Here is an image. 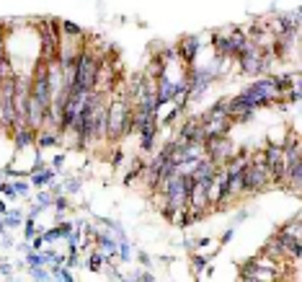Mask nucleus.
Instances as JSON below:
<instances>
[{
  "mask_svg": "<svg viewBox=\"0 0 302 282\" xmlns=\"http://www.w3.org/2000/svg\"><path fill=\"white\" fill-rule=\"evenodd\" d=\"M238 96H243L253 109H261V106H287L284 93H279L274 88V83L269 75H258L256 83H251L248 88H243Z\"/></svg>",
  "mask_w": 302,
  "mask_h": 282,
  "instance_id": "f257e3e1",
  "label": "nucleus"
},
{
  "mask_svg": "<svg viewBox=\"0 0 302 282\" xmlns=\"http://www.w3.org/2000/svg\"><path fill=\"white\" fill-rule=\"evenodd\" d=\"M269 186H271V173H269V166L264 163V153L253 150L243 173V194H261Z\"/></svg>",
  "mask_w": 302,
  "mask_h": 282,
  "instance_id": "f03ea898",
  "label": "nucleus"
},
{
  "mask_svg": "<svg viewBox=\"0 0 302 282\" xmlns=\"http://www.w3.org/2000/svg\"><path fill=\"white\" fill-rule=\"evenodd\" d=\"M235 148L232 145V140H230V135H217V137H207L204 140V156L217 166V168H222L230 158H232V153H235Z\"/></svg>",
  "mask_w": 302,
  "mask_h": 282,
  "instance_id": "7ed1b4c3",
  "label": "nucleus"
},
{
  "mask_svg": "<svg viewBox=\"0 0 302 282\" xmlns=\"http://www.w3.org/2000/svg\"><path fill=\"white\" fill-rule=\"evenodd\" d=\"M176 143H204L207 140V132H204V127L199 122V117H189L184 119L178 127H176Z\"/></svg>",
  "mask_w": 302,
  "mask_h": 282,
  "instance_id": "20e7f679",
  "label": "nucleus"
},
{
  "mask_svg": "<svg viewBox=\"0 0 302 282\" xmlns=\"http://www.w3.org/2000/svg\"><path fill=\"white\" fill-rule=\"evenodd\" d=\"M199 50H202V36H197V34L181 36V41L176 44V55H178V60H181L184 65H194Z\"/></svg>",
  "mask_w": 302,
  "mask_h": 282,
  "instance_id": "39448f33",
  "label": "nucleus"
},
{
  "mask_svg": "<svg viewBox=\"0 0 302 282\" xmlns=\"http://www.w3.org/2000/svg\"><path fill=\"white\" fill-rule=\"evenodd\" d=\"M11 137H13V143H16V150H26V148L36 145V129H31L26 122H24V124H16V127L11 129Z\"/></svg>",
  "mask_w": 302,
  "mask_h": 282,
  "instance_id": "423d86ee",
  "label": "nucleus"
},
{
  "mask_svg": "<svg viewBox=\"0 0 302 282\" xmlns=\"http://www.w3.org/2000/svg\"><path fill=\"white\" fill-rule=\"evenodd\" d=\"M227 39H230L232 60L238 57V55H243V52H246V50L251 47V39H248L246 29H240V26H232V29H230V34H227Z\"/></svg>",
  "mask_w": 302,
  "mask_h": 282,
  "instance_id": "0eeeda50",
  "label": "nucleus"
},
{
  "mask_svg": "<svg viewBox=\"0 0 302 282\" xmlns=\"http://www.w3.org/2000/svg\"><path fill=\"white\" fill-rule=\"evenodd\" d=\"M62 143V135L57 129H49V127H41L36 132V148H54Z\"/></svg>",
  "mask_w": 302,
  "mask_h": 282,
  "instance_id": "6e6552de",
  "label": "nucleus"
},
{
  "mask_svg": "<svg viewBox=\"0 0 302 282\" xmlns=\"http://www.w3.org/2000/svg\"><path fill=\"white\" fill-rule=\"evenodd\" d=\"M212 47H214V55L217 57H227V60H232V50H230V39H227V34H214L212 36Z\"/></svg>",
  "mask_w": 302,
  "mask_h": 282,
  "instance_id": "1a4fd4ad",
  "label": "nucleus"
},
{
  "mask_svg": "<svg viewBox=\"0 0 302 282\" xmlns=\"http://www.w3.org/2000/svg\"><path fill=\"white\" fill-rule=\"evenodd\" d=\"M57 176V171L54 168H39L36 173H31V184L34 186H47V184H52V179Z\"/></svg>",
  "mask_w": 302,
  "mask_h": 282,
  "instance_id": "9d476101",
  "label": "nucleus"
},
{
  "mask_svg": "<svg viewBox=\"0 0 302 282\" xmlns=\"http://www.w3.org/2000/svg\"><path fill=\"white\" fill-rule=\"evenodd\" d=\"M209 259H212V254H207V256L191 254V269H194V274L202 277V272H204V269H207V264H209Z\"/></svg>",
  "mask_w": 302,
  "mask_h": 282,
  "instance_id": "9b49d317",
  "label": "nucleus"
},
{
  "mask_svg": "<svg viewBox=\"0 0 302 282\" xmlns=\"http://www.w3.org/2000/svg\"><path fill=\"white\" fill-rule=\"evenodd\" d=\"M299 215H294V218L289 220V223H284L282 228H279V230H282V233H287V236H292V238H302V228H299Z\"/></svg>",
  "mask_w": 302,
  "mask_h": 282,
  "instance_id": "f8f14e48",
  "label": "nucleus"
},
{
  "mask_svg": "<svg viewBox=\"0 0 302 282\" xmlns=\"http://www.w3.org/2000/svg\"><path fill=\"white\" fill-rule=\"evenodd\" d=\"M0 220H3V225H6V230H8V228H18L21 223H24V215H21L18 210H13V212L0 215Z\"/></svg>",
  "mask_w": 302,
  "mask_h": 282,
  "instance_id": "ddd939ff",
  "label": "nucleus"
},
{
  "mask_svg": "<svg viewBox=\"0 0 302 282\" xmlns=\"http://www.w3.org/2000/svg\"><path fill=\"white\" fill-rule=\"evenodd\" d=\"M26 264L29 267H44L47 264V254L44 251H29L26 254Z\"/></svg>",
  "mask_w": 302,
  "mask_h": 282,
  "instance_id": "4468645a",
  "label": "nucleus"
},
{
  "mask_svg": "<svg viewBox=\"0 0 302 282\" xmlns=\"http://www.w3.org/2000/svg\"><path fill=\"white\" fill-rule=\"evenodd\" d=\"M103 262H106V256L96 249V251H91V259H88V269L91 272H101L103 269Z\"/></svg>",
  "mask_w": 302,
  "mask_h": 282,
  "instance_id": "2eb2a0df",
  "label": "nucleus"
},
{
  "mask_svg": "<svg viewBox=\"0 0 302 282\" xmlns=\"http://www.w3.org/2000/svg\"><path fill=\"white\" fill-rule=\"evenodd\" d=\"M52 274L57 277V279H65V282H73L75 277H73V272H70V267H54L52 269Z\"/></svg>",
  "mask_w": 302,
  "mask_h": 282,
  "instance_id": "dca6fc26",
  "label": "nucleus"
},
{
  "mask_svg": "<svg viewBox=\"0 0 302 282\" xmlns=\"http://www.w3.org/2000/svg\"><path fill=\"white\" fill-rule=\"evenodd\" d=\"M52 202H54V192H41L39 194V207H52Z\"/></svg>",
  "mask_w": 302,
  "mask_h": 282,
  "instance_id": "f3484780",
  "label": "nucleus"
},
{
  "mask_svg": "<svg viewBox=\"0 0 302 282\" xmlns=\"http://www.w3.org/2000/svg\"><path fill=\"white\" fill-rule=\"evenodd\" d=\"M13 192L18 194V197H26L29 194V181H13Z\"/></svg>",
  "mask_w": 302,
  "mask_h": 282,
  "instance_id": "a211bd4d",
  "label": "nucleus"
},
{
  "mask_svg": "<svg viewBox=\"0 0 302 282\" xmlns=\"http://www.w3.org/2000/svg\"><path fill=\"white\" fill-rule=\"evenodd\" d=\"M132 279H142V282H153L155 279V274L150 272V269H140V272H135V277Z\"/></svg>",
  "mask_w": 302,
  "mask_h": 282,
  "instance_id": "6ab92c4d",
  "label": "nucleus"
},
{
  "mask_svg": "<svg viewBox=\"0 0 302 282\" xmlns=\"http://www.w3.org/2000/svg\"><path fill=\"white\" fill-rule=\"evenodd\" d=\"M24 236H26V241H31V238L36 236V225H34V218L26 220V228H24Z\"/></svg>",
  "mask_w": 302,
  "mask_h": 282,
  "instance_id": "aec40b11",
  "label": "nucleus"
},
{
  "mask_svg": "<svg viewBox=\"0 0 302 282\" xmlns=\"http://www.w3.org/2000/svg\"><path fill=\"white\" fill-rule=\"evenodd\" d=\"M31 277L34 279H49V272L44 267H31Z\"/></svg>",
  "mask_w": 302,
  "mask_h": 282,
  "instance_id": "412c9836",
  "label": "nucleus"
},
{
  "mask_svg": "<svg viewBox=\"0 0 302 282\" xmlns=\"http://www.w3.org/2000/svg\"><path fill=\"white\" fill-rule=\"evenodd\" d=\"M62 163H65V153H59V156H54V158H52V168H54V171H59V168H62Z\"/></svg>",
  "mask_w": 302,
  "mask_h": 282,
  "instance_id": "4be33fe9",
  "label": "nucleus"
},
{
  "mask_svg": "<svg viewBox=\"0 0 302 282\" xmlns=\"http://www.w3.org/2000/svg\"><path fill=\"white\" fill-rule=\"evenodd\" d=\"M78 189H80V181H78V179H70V181H68V192H78Z\"/></svg>",
  "mask_w": 302,
  "mask_h": 282,
  "instance_id": "5701e85b",
  "label": "nucleus"
},
{
  "mask_svg": "<svg viewBox=\"0 0 302 282\" xmlns=\"http://www.w3.org/2000/svg\"><path fill=\"white\" fill-rule=\"evenodd\" d=\"M230 241H232V230H227V233L220 238V246H225V244H230Z\"/></svg>",
  "mask_w": 302,
  "mask_h": 282,
  "instance_id": "b1692460",
  "label": "nucleus"
},
{
  "mask_svg": "<svg viewBox=\"0 0 302 282\" xmlns=\"http://www.w3.org/2000/svg\"><path fill=\"white\" fill-rule=\"evenodd\" d=\"M140 262L147 267V264H150V256H147V254H140Z\"/></svg>",
  "mask_w": 302,
  "mask_h": 282,
  "instance_id": "393cba45",
  "label": "nucleus"
},
{
  "mask_svg": "<svg viewBox=\"0 0 302 282\" xmlns=\"http://www.w3.org/2000/svg\"><path fill=\"white\" fill-rule=\"evenodd\" d=\"M8 212V207H6V202H0V215H6Z\"/></svg>",
  "mask_w": 302,
  "mask_h": 282,
  "instance_id": "a878e982",
  "label": "nucleus"
},
{
  "mask_svg": "<svg viewBox=\"0 0 302 282\" xmlns=\"http://www.w3.org/2000/svg\"><path fill=\"white\" fill-rule=\"evenodd\" d=\"M0 181H3V171H0Z\"/></svg>",
  "mask_w": 302,
  "mask_h": 282,
  "instance_id": "bb28decb",
  "label": "nucleus"
}]
</instances>
